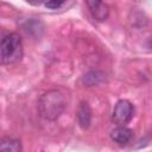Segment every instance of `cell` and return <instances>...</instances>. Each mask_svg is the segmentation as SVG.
<instances>
[{
    "label": "cell",
    "instance_id": "cell-1",
    "mask_svg": "<svg viewBox=\"0 0 152 152\" xmlns=\"http://www.w3.org/2000/svg\"><path fill=\"white\" fill-rule=\"evenodd\" d=\"M65 106L63 95L57 90H51L44 94L38 102V109L42 116L49 120H55L61 115Z\"/></svg>",
    "mask_w": 152,
    "mask_h": 152
},
{
    "label": "cell",
    "instance_id": "cell-2",
    "mask_svg": "<svg viewBox=\"0 0 152 152\" xmlns=\"http://www.w3.org/2000/svg\"><path fill=\"white\" fill-rule=\"evenodd\" d=\"M23 56V44L21 38L15 34L11 33L4 37L0 40V64L8 65L20 61Z\"/></svg>",
    "mask_w": 152,
    "mask_h": 152
},
{
    "label": "cell",
    "instance_id": "cell-3",
    "mask_svg": "<svg viewBox=\"0 0 152 152\" xmlns=\"http://www.w3.org/2000/svg\"><path fill=\"white\" fill-rule=\"evenodd\" d=\"M133 113H134L133 104L128 100H120L114 107L113 120L115 124L125 126L133 118Z\"/></svg>",
    "mask_w": 152,
    "mask_h": 152
},
{
    "label": "cell",
    "instance_id": "cell-4",
    "mask_svg": "<svg viewBox=\"0 0 152 152\" xmlns=\"http://www.w3.org/2000/svg\"><path fill=\"white\" fill-rule=\"evenodd\" d=\"M110 137L118 144H127V142H129L132 140L133 132L129 128H127V127H125L122 125H119L116 128H114L112 131Z\"/></svg>",
    "mask_w": 152,
    "mask_h": 152
},
{
    "label": "cell",
    "instance_id": "cell-5",
    "mask_svg": "<svg viewBox=\"0 0 152 152\" xmlns=\"http://www.w3.org/2000/svg\"><path fill=\"white\" fill-rule=\"evenodd\" d=\"M91 119V112L87 102H82L77 110V120L82 128H88L90 125Z\"/></svg>",
    "mask_w": 152,
    "mask_h": 152
},
{
    "label": "cell",
    "instance_id": "cell-6",
    "mask_svg": "<svg viewBox=\"0 0 152 152\" xmlns=\"http://www.w3.org/2000/svg\"><path fill=\"white\" fill-rule=\"evenodd\" d=\"M89 10L99 20H103L107 17V8L102 5V0H86Z\"/></svg>",
    "mask_w": 152,
    "mask_h": 152
},
{
    "label": "cell",
    "instance_id": "cell-7",
    "mask_svg": "<svg viewBox=\"0 0 152 152\" xmlns=\"http://www.w3.org/2000/svg\"><path fill=\"white\" fill-rule=\"evenodd\" d=\"M0 151L2 152H19L21 151V145L18 140L5 138L0 140Z\"/></svg>",
    "mask_w": 152,
    "mask_h": 152
},
{
    "label": "cell",
    "instance_id": "cell-8",
    "mask_svg": "<svg viewBox=\"0 0 152 152\" xmlns=\"http://www.w3.org/2000/svg\"><path fill=\"white\" fill-rule=\"evenodd\" d=\"M65 1H66V0H48L46 4H45V6H46L48 8H50V10H57V8H59Z\"/></svg>",
    "mask_w": 152,
    "mask_h": 152
}]
</instances>
